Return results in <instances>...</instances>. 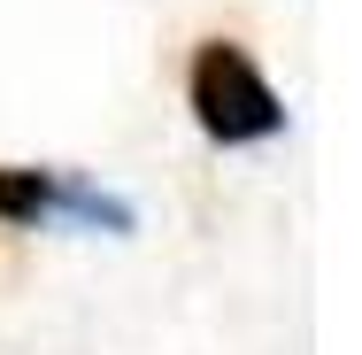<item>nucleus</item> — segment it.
Listing matches in <instances>:
<instances>
[{
  "mask_svg": "<svg viewBox=\"0 0 362 355\" xmlns=\"http://www.w3.org/2000/svg\"><path fill=\"white\" fill-rule=\"evenodd\" d=\"M193 116H201V132L223 140V147H247V140L286 132V101L270 93V77L255 70L231 39L201 47V62H193Z\"/></svg>",
  "mask_w": 362,
  "mask_h": 355,
  "instance_id": "1",
  "label": "nucleus"
},
{
  "mask_svg": "<svg viewBox=\"0 0 362 355\" xmlns=\"http://www.w3.org/2000/svg\"><path fill=\"white\" fill-rule=\"evenodd\" d=\"M54 186H62V178H47V170H0V216H8V224L54 216Z\"/></svg>",
  "mask_w": 362,
  "mask_h": 355,
  "instance_id": "2",
  "label": "nucleus"
}]
</instances>
